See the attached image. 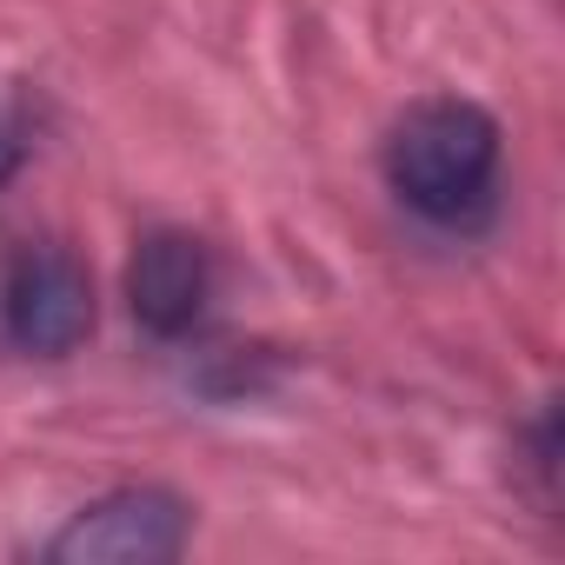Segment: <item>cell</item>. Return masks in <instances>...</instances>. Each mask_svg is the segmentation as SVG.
<instances>
[{
    "label": "cell",
    "instance_id": "cell-4",
    "mask_svg": "<svg viewBox=\"0 0 565 565\" xmlns=\"http://www.w3.org/2000/svg\"><path fill=\"white\" fill-rule=\"evenodd\" d=\"M213 300V253L200 233L153 226L127 259V307L153 340H186Z\"/></svg>",
    "mask_w": 565,
    "mask_h": 565
},
{
    "label": "cell",
    "instance_id": "cell-5",
    "mask_svg": "<svg viewBox=\"0 0 565 565\" xmlns=\"http://www.w3.org/2000/svg\"><path fill=\"white\" fill-rule=\"evenodd\" d=\"M21 160H28V127L14 114H0V186L21 173Z\"/></svg>",
    "mask_w": 565,
    "mask_h": 565
},
{
    "label": "cell",
    "instance_id": "cell-3",
    "mask_svg": "<svg viewBox=\"0 0 565 565\" xmlns=\"http://www.w3.org/2000/svg\"><path fill=\"white\" fill-rule=\"evenodd\" d=\"M0 327L21 353L67 360L94 333V279L67 246H21L0 279Z\"/></svg>",
    "mask_w": 565,
    "mask_h": 565
},
{
    "label": "cell",
    "instance_id": "cell-2",
    "mask_svg": "<svg viewBox=\"0 0 565 565\" xmlns=\"http://www.w3.org/2000/svg\"><path fill=\"white\" fill-rule=\"evenodd\" d=\"M193 505L167 486H120L94 505H81L54 539L47 558L61 565H167L186 552Z\"/></svg>",
    "mask_w": 565,
    "mask_h": 565
},
{
    "label": "cell",
    "instance_id": "cell-1",
    "mask_svg": "<svg viewBox=\"0 0 565 565\" xmlns=\"http://www.w3.org/2000/svg\"><path fill=\"white\" fill-rule=\"evenodd\" d=\"M499 160H505V134L479 100L459 94H433L419 107H406L386 134V186L433 226L446 233H472L492 220L499 206Z\"/></svg>",
    "mask_w": 565,
    "mask_h": 565
}]
</instances>
